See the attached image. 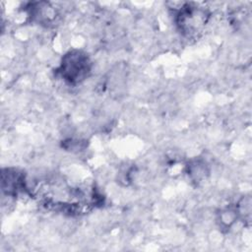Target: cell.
Returning a JSON list of instances; mask_svg holds the SVG:
<instances>
[{"instance_id": "2", "label": "cell", "mask_w": 252, "mask_h": 252, "mask_svg": "<svg viewBox=\"0 0 252 252\" xmlns=\"http://www.w3.org/2000/svg\"><path fill=\"white\" fill-rule=\"evenodd\" d=\"M177 14V25L185 33L199 32L207 22V12L200 7L185 4L180 7Z\"/></svg>"}, {"instance_id": "4", "label": "cell", "mask_w": 252, "mask_h": 252, "mask_svg": "<svg viewBox=\"0 0 252 252\" xmlns=\"http://www.w3.org/2000/svg\"><path fill=\"white\" fill-rule=\"evenodd\" d=\"M188 174L194 181H196V182L201 181L208 174V169H207L206 163L202 160L193 161L188 166Z\"/></svg>"}, {"instance_id": "3", "label": "cell", "mask_w": 252, "mask_h": 252, "mask_svg": "<svg viewBox=\"0 0 252 252\" xmlns=\"http://www.w3.org/2000/svg\"><path fill=\"white\" fill-rule=\"evenodd\" d=\"M25 188V179L16 169L7 168L2 171V189L7 195H16Z\"/></svg>"}, {"instance_id": "1", "label": "cell", "mask_w": 252, "mask_h": 252, "mask_svg": "<svg viewBox=\"0 0 252 252\" xmlns=\"http://www.w3.org/2000/svg\"><path fill=\"white\" fill-rule=\"evenodd\" d=\"M91 61L86 53L73 50L64 55L61 66L60 74L62 78L70 84H78L84 81L91 72Z\"/></svg>"}]
</instances>
